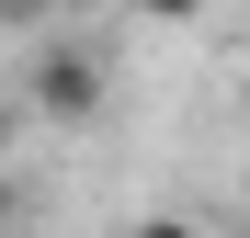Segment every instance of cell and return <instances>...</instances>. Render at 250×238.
<instances>
[{
	"label": "cell",
	"mask_w": 250,
	"mask_h": 238,
	"mask_svg": "<svg viewBox=\"0 0 250 238\" xmlns=\"http://www.w3.org/2000/svg\"><path fill=\"white\" fill-rule=\"evenodd\" d=\"M125 238H193V216H137Z\"/></svg>",
	"instance_id": "3957f363"
},
{
	"label": "cell",
	"mask_w": 250,
	"mask_h": 238,
	"mask_svg": "<svg viewBox=\"0 0 250 238\" xmlns=\"http://www.w3.org/2000/svg\"><path fill=\"white\" fill-rule=\"evenodd\" d=\"M125 12H137V23H159V34H182V23H205V12H216V0H125Z\"/></svg>",
	"instance_id": "7a4b0ae2"
},
{
	"label": "cell",
	"mask_w": 250,
	"mask_h": 238,
	"mask_svg": "<svg viewBox=\"0 0 250 238\" xmlns=\"http://www.w3.org/2000/svg\"><path fill=\"white\" fill-rule=\"evenodd\" d=\"M23 12H34V0H0V23H23Z\"/></svg>",
	"instance_id": "277c9868"
},
{
	"label": "cell",
	"mask_w": 250,
	"mask_h": 238,
	"mask_svg": "<svg viewBox=\"0 0 250 238\" xmlns=\"http://www.w3.org/2000/svg\"><path fill=\"white\" fill-rule=\"evenodd\" d=\"M23 102L46 113V125H91V113H103V57L68 46V34H46V46L23 57Z\"/></svg>",
	"instance_id": "6da1fadb"
}]
</instances>
